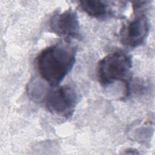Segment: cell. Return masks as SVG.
Returning a JSON list of instances; mask_svg holds the SVG:
<instances>
[{
	"label": "cell",
	"mask_w": 155,
	"mask_h": 155,
	"mask_svg": "<svg viewBox=\"0 0 155 155\" xmlns=\"http://www.w3.org/2000/svg\"><path fill=\"white\" fill-rule=\"evenodd\" d=\"M46 105L53 114L68 118L74 110L78 102L76 91L70 86L64 85L48 93Z\"/></svg>",
	"instance_id": "277c9868"
},
{
	"label": "cell",
	"mask_w": 155,
	"mask_h": 155,
	"mask_svg": "<svg viewBox=\"0 0 155 155\" xmlns=\"http://www.w3.org/2000/svg\"><path fill=\"white\" fill-rule=\"evenodd\" d=\"M50 28L53 33L65 38H78L80 36L78 16L71 8L54 13L50 20Z\"/></svg>",
	"instance_id": "5b68a950"
},
{
	"label": "cell",
	"mask_w": 155,
	"mask_h": 155,
	"mask_svg": "<svg viewBox=\"0 0 155 155\" xmlns=\"http://www.w3.org/2000/svg\"><path fill=\"white\" fill-rule=\"evenodd\" d=\"M43 82L38 79H33L27 87V93L28 96L34 101L41 102L47 97V89Z\"/></svg>",
	"instance_id": "52a82bcc"
},
{
	"label": "cell",
	"mask_w": 155,
	"mask_h": 155,
	"mask_svg": "<svg viewBox=\"0 0 155 155\" xmlns=\"http://www.w3.org/2000/svg\"><path fill=\"white\" fill-rule=\"evenodd\" d=\"M76 48L64 39L42 50L36 58V66L42 78L50 85H58L71 70Z\"/></svg>",
	"instance_id": "6da1fadb"
},
{
	"label": "cell",
	"mask_w": 155,
	"mask_h": 155,
	"mask_svg": "<svg viewBox=\"0 0 155 155\" xmlns=\"http://www.w3.org/2000/svg\"><path fill=\"white\" fill-rule=\"evenodd\" d=\"M81 9L88 16L101 19L110 14L109 5L105 1L98 0H86L79 1Z\"/></svg>",
	"instance_id": "8992f818"
},
{
	"label": "cell",
	"mask_w": 155,
	"mask_h": 155,
	"mask_svg": "<svg viewBox=\"0 0 155 155\" xmlns=\"http://www.w3.org/2000/svg\"><path fill=\"white\" fill-rule=\"evenodd\" d=\"M132 65L131 55L124 51H115L108 54L98 64L97 74L101 84L106 87L120 81L124 86V97L128 96Z\"/></svg>",
	"instance_id": "7a4b0ae2"
},
{
	"label": "cell",
	"mask_w": 155,
	"mask_h": 155,
	"mask_svg": "<svg viewBox=\"0 0 155 155\" xmlns=\"http://www.w3.org/2000/svg\"><path fill=\"white\" fill-rule=\"evenodd\" d=\"M134 9L133 19L122 25L119 31L120 42L124 45L136 48L142 45L147 38L150 30L147 17L142 10Z\"/></svg>",
	"instance_id": "3957f363"
}]
</instances>
